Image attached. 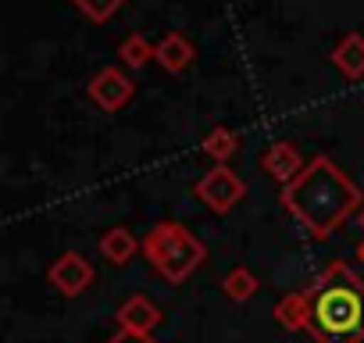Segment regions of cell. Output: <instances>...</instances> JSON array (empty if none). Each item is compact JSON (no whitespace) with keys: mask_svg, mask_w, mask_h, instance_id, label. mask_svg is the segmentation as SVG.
Here are the masks:
<instances>
[{"mask_svg":"<svg viewBox=\"0 0 364 343\" xmlns=\"http://www.w3.org/2000/svg\"><path fill=\"white\" fill-rule=\"evenodd\" d=\"M279 201L286 204V211H293V218L314 240L332 236L350 215L360 211L357 183L328 154H318L314 161H307V168L300 172V176L282 186Z\"/></svg>","mask_w":364,"mask_h":343,"instance_id":"1","label":"cell"},{"mask_svg":"<svg viewBox=\"0 0 364 343\" xmlns=\"http://www.w3.org/2000/svg\"><path fill=\"white\" fill-rule=\"evenodd\" d=\"M304 329L318 343H360L364 339V279L332 261L304 293Z\"/></svg>","mask_w":364,"mask_h":343,"instance_id":"2","label":"cell"},{"mask_svg":"<svg viewBox=\"0 0 364 343\" xmlns=\"http://www.w3.org/2000/svg\"><path fill=\"white\" fill-rule=\"evenodd\" d=\"M143 254L146 261L171 283H182L200 261H204V243L190 233V229H182L175 222H161L146 233L143 240Z\"/></svg>","mask_w":364,"mask_h":343,"instance_id":"3","label":"cell"},{"mask_svg":"<svg viewBox=\"0 0 364 343\" xmlns=\"http://www.w3.org/2000/svg\"><path fill=\"white\" fill-rule=\"evenodd\" d=\"M193 194H197L215 215H229V211L247 197V183L236 176L229 164H215L208 176L193 186Z\"/></svg>","mask_w":364,"mask_h":343,"instance_id":"4","label":"cell"},{"mask_svg":"<svg viewBox=\"0 0 364 343\" xmlns=\"http://www.w3.org/2000/svg\"><path fill=\"white\" fill-rule=\"evenodd\" d=\"M132 93H136L132 79L125 72H118V68H100L93 75V83H90V100L100 111H122L132 100Z\"/></svg>","mask_w":364,"mask_h":343,"instance_id":"5","label":"cell"},{"mask_svg":"<svg viewBox=\"0 0 364 343\" xmlns=\"http://www.w3.org/2000/svg\"><path fill=\"white\" fill-rule=\"evenodd\" d=\"M261 168L268 172V176L275 179V183H293L300 172L307 168L304 164V157H300V150L293 147V143H286V139H279V143H272L264 154H261Z\"/></svg>","mask_w":364,"mask_h":343,"instance_id":"6","label":"cell"},{"mask_svg":"<svg viewBox=\"0 0 364 343\" xmlns=\"http://www.w3.org/2000/svg\"><path fill=\"white\" fill-rule=\"evenodd\" d=\"M50 283L61 290V293H82L90 283H93V268H90V261L82 258V254H75V250H68V254H61L58 258V265L50 268Z\"/></svg>","mask_w":364,"mask_h":343,"instance_id":"7","label":"cell"},{"mask_svg":"<svg viewBox=\"0 0 364 343\" xmlns=\"http://www.w3.org/2000/svg\"><path fill=\"white\" fill-rule=\"evenodd\" d=\"M154 61L164 68V72H186L190 61H193V43L182 36V33H168L157 40V54Z\"/></svg>","mask_w":364,"mask_h":343,"instance_id":"8","label":"cell"},{"mask_svg":"<svg viewBox=\"0 0 364 343\" xmlns=\"http://www.w3.org/2000/svg\"><path fill=\"white\" fill-rule=\"evenodd\" d=\"M332 65L346 75V79H360L364 75V36L360 33H346L336 51H332Z\"/></svg>","mask_w":364,"mask_h":343,"instance_id":"9","label":"cell"},{"mask_svg":"<svg viewBox=\"0 0 364 343\" xmlns=\"http://www.w3.org/2000/svg\"><path fill=\"white\" fill-rule=\"evenodd\" d=\"M136 250H139V240H136L125 226H114V229H107V233L100 236V254H104L111 265H125Z\"/></svg>","mask_w":364,"mask_h":343,"instance_id":"10","label":"cell"},{"mask_svg":"<svg viewBox=\"0 0 364 343\" xmlns=\"http://www.w3.org/2000/svg\"><path fill=\"white\" fill-rule=\"evenodd\" d=\"M157 307L150 304V300H143V297H132V300H125V307H122V325L129 329V332H150L154 325H157Z\"/></svg>","mask_w":364,"mask_h":343,"instance_id":"11","label":"cell"},{"mask_svg":"<svg viewBox=\"0 0 364 343\" xmlns=\"http://www.w3.org/2000/svg\"><path fill=\"white\" fill-rule=\"evenodd\" d=\"M154 54H157V43L143 40V33H129L118 43V58H122L125 68H143L146 61H154Z\"/></svg>","mask_w":364,"mask_h":343,"instance_id":"12","label":"cell"},{"mask_svg":"<svg viewBox=\"0 0 364 343\" xmlns=\"http://www.w3.org/2000/svg\"><path fill=\"white\" fill-rule=\"evenodd\" d=\"M200 150L208 154V157H215L218 164H225L236 150H240V136L232 132V129H225V125H218V129H211L208 136H204V143H200Z\"/></svg>","mask_w":364,"mask_h":343,"instance_id":"13","label":"cell"},{"mask_svg":"<svg viewBox=\"0 0 364 343\" xmlns=\"http://www.w3.org/2000/svg\"><path fill=\"white\" fill-rule=\"evenodd\" d=\"M72 4H75L90 22H107L111 15H118V11H122L125 0H72Z\"/></svg>","mask_w":364,"mask_h":343,"instance_id":"14","label":"cell"},{"mask_svg":"<svg viewBox=\"0 0 364 343\" xmlns=\"http://www.w3.org/2000/svg\"><path fill=\"white\" fill-rule=\"evenodd\" d=\"M254 275L247 272V268H232L229 275H225V293L229 297H236V300H247L250 293H254Z\"/></svg>","mask_w":364,"mask_h":343,"instance_id":"15","label":"cell"},{"mask_svg":"<svg viewBox=\"0 0 364 343\" xmlns=\"http://www.w3.org/2000/svg\"><path fill=\"white\" fill-rule=\"evenodd\" d=\"M111 343H154V339H150L146 332H129V329H122Z\"/></svg>","mask_w":364,"mask_h":343,"instance_id":"16","label":"cell"},{"mask_svg":"<svg viewBox=\"0 0 364 343\" xmlns=\"http://www.w3.org/2000/svg\"><path fill=\"white\" fill-rule=\"evenodd\" d=\"M357 226H360V233H364V208L357 211Z\"/></svg>","mask_w":364,"mask_h":343,"instance_id":"17","label":"cell"},{"mask_svg":"<svg viewBox=\"0 0 364 343\" xmlns=\"http://www.w3.org/2000/svg\"><path fill=\"white\" fill-rule=\"evenodd\" d=\"M357 258H360V261H364V240H360V247H357Z\"/></svg>","mask_w":364,"mask_h":343,"instance_id":"18","label":"cell"}]
</instances>
